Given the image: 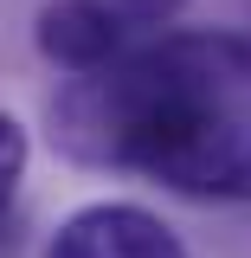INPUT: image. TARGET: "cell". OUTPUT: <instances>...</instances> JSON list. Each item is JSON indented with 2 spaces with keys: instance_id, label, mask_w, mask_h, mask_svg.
Masks as SVG:
<instances>
[{
  "instance_id": "obj_1",
  "label": "cell",
  "mask_w": 251,
  "mask_h": 258,
  "mask_svg": "<svg viewBox=\"0 0 251 258\" xmlns=\"http://www.w3.org/2000/svg\"><path fill=\"white\" fill-rule=\"evenodd\" d=\"M52 136L91 168H129L187 200H251V39L161 32L71 78Z\"/></svg>"
},
{
  "instance_id": "obj_2",
  "label": "cell",
  "mask_w": 251,
  "mask_h": 258,
  "mask_svg": "<svg viewBox=\"0 0 251 258\" xmlns=\"http://www.w3.org/2000/svg\"><path fill=\"white\" fill-rule=\"evenodd\" d=\"M45 258H187V245L174 239V226L155 220L148 207H129V200H103L84 207L52 232Z\"/></svg>"
},
{
  "instance_id": "obj_3",
  "label": "cell",
  "mask_w": 251,
  "mask_h": 258,
  "mask_svg": "<svg viewBox=\"0 0 251 258\" xmlns=\"http://www.w3.org/2000/svg\"><path fill=\"white\" fill-rule=\"evenodd\" d=\"M39 52L64 71H103L123 58V7L116 0H52L39 13Z\"/></svg>"
},
{
  "instance_id": "obj_4",
  "label": "cell",
  "mask_w": 251,
  "mask_h": 258,
  "mask_svg": "<svg viewBox=\"0 0 251 258\" xmlns=\"http://www.w3.org/2000/svg\"><path fill=\"white\" fill-rule=\"evenodd\" d=\"M20 174H26V129L0 110V220H7L13 194H20Z\"/></svg>"
}]
</instances>
